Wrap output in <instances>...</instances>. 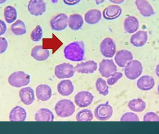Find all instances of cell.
Wrapping results in <instances>:
<instances>
[{
    "label": "cell",
    "instance_id": "obj_14",
    "mask_svg": "<svg viewBox=\"0 0 159 134\" xmlns=\"http://www.w3.org/2000/svg\"><path fill=\"white\" fill-rule=\"evenodd\" d=\"M122 9L119 6L111 5L105 8L103 11V16L105 19L111 20L116 19L121 15Z\"/></svg>",
    "mask_w": 159,
    "mask_h": 134
},
{
    "label": "cell",
    "instance_id": "obj_17",
    "mask_svg": "<svg viewBox=\"0 0 159 134\" xmlns=\"http://www.w3.org/2000/svg\"><path fill=\"white\" fill-rule=\"evenodd\" d=\"M148 39L147 32L144 30H139L132 35L130 43L136 47H141L145 45Z\"/></svg>",
    "mask_w": 159,
    "mask_h": 134
},
{
    "label": "cell",
    "instance_id": "obj_32",
    "mask_svg": "<svg viewBox=\"0 0 159 134\" xmlns=\"http://www.w3.org/2000/svg\"><path fill=\"white\" fill-rule=\"evenodd\" d=\"M43 29L40 25H37L31 33V39L34 42H39L43 38Z\"/></svg>",
    "mask_w": 159,
    "mask_h": 134
},
{
    "label": "cell",
    "instance_id": "obj_6",
    "mask_svg": "<svg viewBox=\"0 0 159 134\" xmlns=\"http://www.w3.org/2000/svg\"><path fill=\"white\" fill-rule=\"evenodd\" d=\"M100 51L104 57L112 58L116 52V45L115 41L110 37L105 38L100 45Z\"/></svg>",
    "mask_w": 159,
    "mask_h": 134
},
{
    "label": "cell",
    "instance_id": "obj_34",
    "mask_svg": "<svg viewBox=\"0 0 159 134\" xmlns=\"http://www.w3.org/2000/svg\"><path fill=\"white\" fill-rule=\"evenodd\" d=\"M123 76V74L120 72H116L114 75H112L110 78L107 79V83L109 86H112L116 84L119 80Z\"/></svg>",
    "mask_w": 159,
    "mask_h": 134
},
{
    "label": "cell",
    "instance_id": "obj_22",
    "mask_svg": "<svg viewBox=\"0 0 159 134\" xmlns=\"http://www.w3.org/2000/svg\"><path fill=\"white\" fill-rule=\"evenodd\" d=\"M59 93L63 96H69L73 92L74 87L72 82L70 80L61 81L57 85Z\"/></svg>",
    "mask_w": 159,
    "mask_h": 134
},
{
    "label": "cell",
    "instance_id": "obj_25",
    "mask_svg": "<svg viewBox=\"0 0 159 134\" xmlns=\"http://www.w3.org/2000/svg\"><path fill=\"white\" fill-rule=\"evenodd\" d=\"M102 18V13L97 9H92L85 14V21L89 24H95L98 23Z\"/></svg>",
    "mask_w": 159,
    "mask_h": 134
},
{
    "label": "cell",
    "instance_id": "obj_31",
    "mask_svg": "<svg viewBox=\"0 0 159 134\" xmlns=\"http://www.w3.org/2000/svg\"><path fill=\"white\" fill-rule=\"evenodd\" d=\"M93 119L92 112L89 109L80 110L76 115V120L78 122H90Z\"/></svg>",
    "mask_w": 159,
    "mask_h": 134
},
{
    "label": "cell",
    "instance_id": "obj_12",
    "mask_svg": "<svg viewBox=\"0 0 159 134\" xmlns=\"http://www.w3.org/2000/svg\"><path fill=\"white\" fill-rule=\"evenodd\" d=\"M133 60V56L130 51L127 50H121L117 52L115 56L116 63L120 67H124Z\"/></svg>",
    "mask_w": 159,
    "mask_h": 134
},
{
    "label": "cell",
    "instance_id": "obj_19",
    "mask_svg": "<svg viewBox=\"0 0 159 134\" xmlns=\"http://www.w3.org/2000/svg\"><path fill=\"white\" fill-rule=\"evenodd\" d=\"M31 57L38 61L46 60L50 56V52L48 49H44L43 45H38L34 47L32 49Z\"/></svg>",
    "mask_w": 159,
    "mask_h": 134
},
{
    "label": "cell",
    "instance_id": "obj_2",
    "mask_svg": "<svg viewBox=\"0 0 159 134\" xmlns=\"http://www.w3.org/2000/svg\"><path fill=\"white\" fill-rule=\"evenodd\" d=\"M56 114L60 118L70 117L75 112V107L74 103L68 99H63L59 101L55 106Z\"/></svg>",
    "mask_w": 159,
    "mask_h": 134
},
{
    "label": "cell",
    "instance_id": "obj_43",
    "mask_svg": "<svg viewBox=\"0 0 159 134\" xmlns=\"http://www.w3.org/2000/svg\"><path fill=\"white\" fill-rule=\"evenodd\" d=\"M158 93L159 94V85L158 86Z\"/></svg>",
    "mask_w": 159,
    "mask_h": 134
},
{
    "label": "cell",
    "instance_id": "obj_37",
    "mask_svg": "<svg viewBox=\"0 0 159 134\" xmlns=\"http://www.w3.org/2000/svg\"><path fill=\"white\" fill-rule=\"evenodd\" d=\"M6 31V24L3 21L0 20V36L5 33Z\"/></svg>",
    "mask_w": 159,
    "mask_h": 134
},
{
    "label": "cell",
    "instance_id": "obj_11",
    "mask_svg": "<svg viewBox=\"0 0 159 134\" xmlns=\"http://www.w3.org/2000/svg\"><path fill=\"white\" fill-rule=\"evenodd\" d=\"M93 96L90 92L82 91L78 92L75 97V102L80 108L89 106L93 101Z\"/></svg>",
    "mask_w": 159,
    "mask_h": 134
},
{
    "label": "cell",
    "instance_id": "obj_30",
    "mask_svg": "<svg viewBox=\"0 0 159 134\" xmlns=\"http://www.w3.org/2000/svg\"><path fill=\"white\" fill-rule=\"evenodd\" d=\"M96 90L100 94L106 96L109 93L108 86L106 81L102 78H99L97 80L95 83Z\"/></svg>",
    "mask_w": 159,
    "mask_h": 134
},
{
    "label": "cell",
    "instance_id": "obj_26",
    "mask_svg": "<svg viewBox=\"0 0 159 134\" xmlns=\"http://www.w3.org/2000/svg\"><path fill=\"white\" fill-rule=\"evenodd\" d=\"M84 21L81 15L74 14L70 15L68 20L69 27L73 30H78L82 28Z\"/></svg>",
    "mask_w": 159,
    "mask_h": 134
},
{
    "label": "cell",
    "instance_id": "obj_23",
    "mask_svg": "<svg viewBox=\"0 0 159 134\" xmlns=\"http://www.w3.org/2000/svg\"><path fill=\"white\" fill-rule=\"evenodd\" d=\"M139 22L137 18L129 16L124 21V28L125 31L129 34H133L139 29Z\"/></svg>",
    "mask_w": 159,
    "mask_h": 134
},
{
    "label": "cell",
    "instance_id": "obj_35",
    "mask_svg": "<svg viewBox=\"0 0 159 134\" xmlns=\"http://www.w3.org/2000/svg\"><path fill=\"white\" fill-rule=\"evenodd\" d=\"M143 121L144 122H159V117L155 112H148L144 116Z\"/></svg>",
    "mask_w": 159,
    "mask_h": 134
},
{
    "label": "cell",
    "instance_id": "obj_41",
    "mask_svg": "<svg viewBox=\"0 0 159 134\" xmlns=\"http://www.w3.org/2000/svg\"><path fill=\"white\" fill-rule=\"evenodd\" d=\"M156 72L157 76L159 78V63L156 67Z\"/></svg>",
    "mask_w": 159,
    "mask_h": 134
},
{
    "label": "cell",
    "instance_id": "obj_9",
    "mask_svg": "<svg viewBox=\"0 0 159 134\" xmlns=\"http://www.w3.org/2000/svg\"><path fill=\"white\" fill-rule=\"evenodd\" d=\"M69 18L64 13H60L53 16L50 21V26L52 30L61 31L65 30L68 25Z\"/></svg>",
    "mask_w": 159,
    "mask_h": 134
},
{
    "label": "cell",
    "instance_id": "obj_33",
    "mask_svg": "<svg viewBox=\"0 0 159 134\" xmlns=\"http://www.w3.org/2000/svg\"><path fill=\"white\" fill-rule=\"evenodd\" d=\"M139 121L140 120L138 116L132 112L125 113L120 119V121L121 122H139Z\"/></svg>",
    "mask_w": 159,
    "mask_h": 134
},
{
    "label": "cell",
    "instance_id": "obj_20",
    "mask_svg": "<svg viewBox=\"0 0 159 134\" xmlns=\"http://www.w3.org/2000/svg\"><path fill=\"white\" fill-rule=\"evenodd\" d=\"M27 112L21 107L17 106L10 111L9 120L11 122H23L26 120Z\"/></svg>",
    "mask_w": 159,
    "mask_h": 134
},
{
    "label": "cell",
    "instance_id": "obj_10",
    "mask_svg": "<svg viewBox=\"0 0 159 134\" xmlns=\"http://www.w3.org/2000/svg\"><path fill=\"white\" fill-rule=\"evenodd\" d=\"M28 9L33 16H42L46 10V4L43 0H30Z\"/></svg>",
    "mask_w": 159,
    "mask_h": 134
},
{
    "label": "cell",
    "instance_id": "obj_21",
    "mask_svg": "<svg viewBox=\"0 0 159 134\" xmlns=\"http://www.w3.org/2000/svg\"><path fill=\"white\" fill-rule=\"evenodd\" d=\"M155 84V80L153 77L148 75L141 77L137 81V87L143 91L150 90L154 88Z\"/></svg>",
    "mask_w": 159,
    "mask_h": 134
},
{
    "label": "cell",
    "instance_id": "obj_24",
    "mask_svg": "<svg viewBox=\"0 0 159 134\" xmlns=\"http://www.w3.org/2000/svg\"><path fill=\"white\" fill-rule=\"evenodd\" d=\"M54 118L52 111L46 108L41 109L35 115V120L37 122H53Z\"/></svg>",
    "mask_w": 159,
    "mask_h": 134
},
{
    "label": "cell",
    "instance_id": "obj_4",
    "mask_svg": "<svg viewBox=\"0 0 159 134\" xmlns=\"http://www.w3.org/2000/svg\"><path fill=\"white\" fill-rule=\"evenodd\" d=\"M125 67V76L132 80L138 78L143 73V65L139 61H131Z\"/></svg>",
    "mask_w": 159,
    "mask_h": 134
},
{
    "label": "cell",
    "instance_id": "obj_42",
    "mask_svg": "<svg viewBox=\"0 0 159 134\" xmlns=\"http://www.w3.org/2000/svg\"><path fill=\"white\" fill-rule=\"evenodd\" d=\"M7 0H0V4L4 3L6 2Z\"/></svg>",
    "mask_w": 159,
    "mask_h": 134
},
{
    "label": "cell",
    "instance_id": "obj_28",
    "mask_svg": "<svg viewBox=\"0 0 159 134\" xmlns=\"http://www.w3.org/2000/svg\"><path fill=\"white\" fill-rule=\"evenodd\" d=\"M4 16L7 23H11L14 22L17 17V13L16 8L12 6H7L4 10Z\"/></svg>",
    "mask_w": 159,
    "mask_h": 134
},
{
    "label": "cell",
    "instance_id": "obj_13",
    "mask_svg": "<svg viewBox=\"0 0 159 134\" xmlns=\"http://www.w3.org/2000/svg\"><path fill=\"white\" fill-rule=\"evenodd\" d=\"M97 63L94 61L90 60L77 64L75 67V71L81 74H92L97 69Z\"/></svg>",
    "mask_w": 159,
    "mask_h": 134
},
{
    "label": "cell",
    "instance_id": "obj_38",
    "mask_svg": "<svg viewBox=\"0 0 159 134\" xmlns=\"http://www.w3.org/2000/svg\"><path fill=\"white\" fill-rule=\"evenodd\" d=\"M64 3L67 5L73 6L77 4L81 0H63Z\"/></svg>",
    "mask_w": 159,
    "mask_h": 134
},
{
    "label": "cell",
    "instance_id": "obj_7",
    "mask_svg": "<svg viewBox=\"0 0 159 134\" xmlns=\"http://www.w3.org/2000/svg\"><path fill=\"white\" fill-rule=\"evenodd\" d=\"M113 113V108L108 104V102L97 106L94 112L95 118L100 121H107L109 119Z\"/></svg>",
    "mask_w": 159,
    "mask_h": 134
},
{
    "label": "cell",
    "instance_id": "obj_40",
    "mask_svg": "<svg viewBox=\"0 0 159 134\" xmlns=\"http://www.w3.org/2000/svg\"><path fill=\"white\" fill-rule=\"evenodd\" d=\"M95 1L96 4L99 5L105 2V0H95Z\"/></svg>",
    "mask_w": 159,
    "mask_h": 134
},
{
    "label": "cell",
    "instance_id": "obj_39",
    "mask_svg": "<svg viewBox=\"0 0 159 134\" xmlns=\"http://www.w3.org/2000/svg\"><path fill=\"white\" fill-rule=\"evenodd\" d=\"M125 0H109L111 2L115 4H121L124 2Z\"/></svg>",
    "mask_w": 159,
    "mask_h": 134
},
{
    "label": "cell",
    "instance_id": "obj_29",
    "mask_svg": "<svg viewBox=\"0 0 159 134\" xmlns=\"http://www.w3.org/2000/svg\"><path fill=\"white\" fill-rule=\"evenodd\" d=\"M11 31L16 35H21L27 32L26 25L22 21L18 20L11 26Z\"/></svg>",
    "mask_w": 159,
    "mask_h": 134
},
{
    "label": "cell",
    "instance_id": "obj_1",
    "mask_svg": "<svg viewBox=\"0 0 159 134\" xmlns=\"http://www.w3.org/2000/svg\"><path fill=\"white\" fill-rule=\"evenodd\" d=\"M85 54V45L83 41L73 42L65 47L64 57L67 59L74 62L83 60Z\"/></svg>",
    "mask_w": 159,
    "mask_h": 134
},
{
    "label": "cell",
    "instance_id": "obj_5",
    "mask_svg": "<svg viewBox=\"0 0 159 134\" xmlns=\"http://www.w3.org/2000/svg\"><path fill=\"white\" fill-rule=\"evenodd\" d=\"M75 72V67L69 63H63L58 65L55 67V76L59 79L72 77L74 75Z\"/></svg>",
    "mask_w": 159,
    "mask_h": 134
},
{
    "label": "cell",
    "instance_id": "obj_18",
    "mask_svg": "<svg viewBox=\"0 0 159 134\" xmlns=\"http://www.w3.org/2000/svg\"><path fill=\"white\" fill-rule=\"evenodd\" d=\"M135 4L140 14L143 16L149 17L154 15V9L147 0H135Z\"/></svg>",
    "mask_w": 159,
    "mask_h": 134
},
{
    "label": "cell",
    "instance_id": "obj_15",
    "mask_svg": "<svg viewBox=\"0 0 159 134\" xmlns=\"http://www.w3.org/2000/svg\"><path fill=\"white\" fill-rule=\"evenodd\" d=\"M52 95V89L46 84H41L36 89V95L37 99L43 102L48 101Z\"/></svg>",
    "mask_w": 159,
    "mask_h": 134
},
{
    "label": "cell",
    "instance_id": "obj_16",
    "mask_svg": "<svg viewBox=\"0 0 159 134\" xmlns=\"http://www.w3.org/2000/svg\"><path fill=\"white\" fill-rule=\"evenodd\" d=\"M19 97L24 104L30 105L35 99L34 91L30 87L22 88L19 91Z\"/></svg>",
    "mask_w": 159,
    "mask_h": 134
},
{
    "label": "cell",
    "instance_id": "obj_3",
    "mask_svg": "<svg viewBox=\"0 0 159 134\" xmlns=\"http://www.w3.org/2000/svg\"><path fill=\"white\" fill-rule=\"evenodd\" d=\"M8 81L11 86L16 88H20L27 86L30 83V76L23 71H16L9 76Z\"/></svg>",
    "mask_w": 159,
    "mask_h": 134
},
{
    "label": "cell",
    "instance_id": "obj_8",
    "mask_svg": "<svg viewBox=\"0 0 159 134\" xmlns=\"http://www.w3.org/2000/svg\"><path fill=\"white\" fill-rule=\"evenodd\" d=\"M99 71L102 76L110 77L117 71V67L113 60L104 59L99 64Z\"/></svg>",
    "mask_w": 159,
    "mask_h": 134
},
{
    "label": "cell",
    "instance_id": "obj_36",
    "mask_svg": "<svg viewBox=\"0 0 159 134\" xmlns=\"http://www.w3.org/2000/svg\"><path fill=\"white\" fill-rule=\"evenodd\" d=\"M8 47L7 40L4 37H0V54L6 51Z\"/></svg>",
    "mask_w": 159,
    "mask_h": 134
},
{
    "label": "cell",
    "instance_id": "obj_27",
    "mask_svg": "<svg viewBox=\"0 0 159 134\" xmlns=\"http://www.w3.org/2000/svg\"><path fill=\"white\" fill-rule=\"evenodd\" d=\"M129 108L132 111L135 112H142L145 109L146 104L142 99H133L128 104Z\"/></svg>",
    "mask_w": 159,
    "mask_h": 134
}]
</instances>
